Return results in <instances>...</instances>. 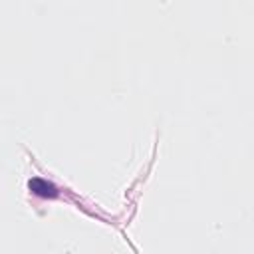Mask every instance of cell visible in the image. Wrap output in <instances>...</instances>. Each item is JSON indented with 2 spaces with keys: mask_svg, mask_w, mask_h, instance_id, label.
<instances>
[{
  "mask_svg": "<svg viewBox=\"0 0 254 254\" xmlns=\"http://www.w3.org/2000/svg\"><path fill=\"white\" fill-rule=\"evenodd\" d=\"M30 189H32L36 194H42V196H54V194H56V187H54L52 183L42 181V179L30 181Z\"/></svg>",
  "mask_w": 254,
  "mask_h": 254,
  "instance_id": "cell-1",
  "label": "cell"
}]
</instances>
